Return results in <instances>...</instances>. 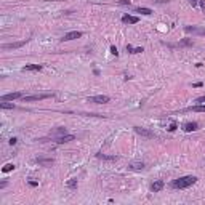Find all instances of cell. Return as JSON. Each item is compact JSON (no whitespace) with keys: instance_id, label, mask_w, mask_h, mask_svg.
I'll return each instance as SVG.
<instances>
[{"instance_id":"9c48e42d","label":"cell","mask_w":205,"mask_h":205,"mask_svg":"<svg viewBox=\"0 0 205 205\" xmlns=\"http://www.w3.org/2000/svg\"><path fill=\"white\" fill-rule=\"evenodd\" d=\"M122 21L125 22V24H136L139 19H138V16H132V15H123L122 16Z\"/></svg>"},{"instance_id":"7402d4cb","label":"cell","mask_w":205,"mask_h":205,"mask_svg":"<svg viewBox=\"0 0 205 205\" xmlns=\"http://www.w3.org/2000/svg\"><path fill=\"white\" fill-rule=\"evenodd\" d=\"M0 107L2 109H15V104H10V102H0Z\"/></svg>"},{"instance_id":"4dcf8cb0","label":"cell","mask_w":205,"mask_h":205,"mask_svg":"<svg viewBox=\"0 0 205 205\" xmlns=\"http://www.w3.org/2000/svg\"><path fill=\"white\" fill-rule=\"evenodd\" d=\"M29 184H31V186H37L38 183H37V181H29Z\"/></svg>"},{"instance_id":"3957f363","label":"cell","mask_w":205,"mask_h":205,"mask_svg":"<svg viewBox=\"0 0 205 205\" xmlns=\"http://www.w3.org/2000/svg\"><path fill=\"white\" fill-rule=\"evenodd\" d=\"M88 102H96V104H104V102H109V96L106 95H96V96H90Z\"/></svg>"},{"instance_id":"4316f807","label":"cell","mask_w":205,"mask_h":205,"mask_svg":"<svg viewBox=\"0 0 205 205\" xmlns=\"http://www.w3.org/2000/svg\"><path fill=\"white\" fill-rule=\"evenodd\" d=\"M176 130V123H172L170 127H168V132H175Z\"/></svg>"},{"instance_id":"8fae6325","label":"cell","mask_w":205,"mask_h":205,"mask_svg":"<svg viewBox=\"0 0 205 205\" xmlns=\"http://www.w3.org/2000/svg\"><path fill=\"white\" fill-rule=\"evenodd\" d=\"M199 128V125L196 123V122H186L184 125H183V130L184 132H196Z\"/></svg>"},{"instance_id":"d4e9b609","label":"cell","mask_w":205,"mask_h":205,"mask_svg":"<svg viewBox=\"0 0 205 205\" xmlns=\"http://www.w3.org/2000/svg\"><path fill=\"white\" fill-rule=\"evenodd\" d=\"M111 53H112V55H115V56L119 55V51H117V47H115V45H112V47H111Z\"/></svg>"},{"instance_id":"ba28073f","label":"cell","mask_w":205,"mask_h":205,"mask_svg":"<svg viewBox=\"0 0 205 205\" xmlns=\"http://www.w3.org/2000/svg\"><path fill=\"white\" fill-rule=\"evenodd\" d=\"M74 139H75L74 135H62V136H58L55 141L59 143V144H62V143H69V141H74Z\"/></svg>"},{"instance_id":"30bf717a","label":"cell","mask_w":205,"mask_h":205,"mask_svg":"<svg viewBox=\"0 0 205 205\" xmlns=\"http://www.w3.org/2000/svg\"><path fill=\"white\" fill-rule=\"evenodd\" d=\"M163 186H165V183L162 181V179H157V181H154V183H152L151 189H152V192H159V191L163 189Z\"/></svg>"},{"instance_id":"ac0fdd59","label":"cell","mask_w":205,"mask_h":205,"mask_svg":"<svg viewBox=\"0 0 205 205\" xmlns=\"http://www.w3.org/2000/svg\"><path fill=\"white\" fill-rule=\"evenodd\" d=\"M179 45L181 47H192L194 45V40H192V38H183V40L179 42Z\"/></svg>"},{"instance_id":"52a82bcc","label":"cell","mask_w":205,"mask_h":205,"mask_svg":"<svg viewBox=\"0 0 205 205\" xmlns=\"http://www.w3.org/2000/svg\"><path fill=\"white\" fill-rule=\"evenodd\" d=\"M79 37H82L80 31H72V32H67L66 35H64L62 40H74V38H79Z\"/></svg>"},{"instance_id":"7c38bea8","label":"cell","mask_w":205,"mask_h":205,"mask_svg":"<svg viewBox=\"0 0 205 205\" xmlns=\"http://www.w3.org/2000/svg\"><path fill=\"white\" fill-rule=\"evenodd\" d=\"M184 31L187 32V34H191V32H194V34H205V29H197V27H194V26H186L184 27Z\"/></svg>"},{"instance_id":"4fadbf2b","label":"cell","mask_w":205,"mask_h":205,"mask_svg":"<svg viewBox=\"0 0 205 205\" xmlns=\"http://www.w3.org/2000/svg\"><path fill=\"white\" fill-rule=\"evenodd\" d=\"M35 162H37V163H40V165H43V167H50L51 163H53V159H43V157H38V159H35Z\"/></svg>"},{"instance_id":"603a6c76","label":"cell","mask_w":205,"mask_h":205,"mask_svg":"<svg viewBox=\"0 0 205 205\" xmlns=\"http://www.w3.org/2000/svg\"><path fill=\"white\" fill-rule=\"evenodd\" d=\"M66 184H67L69 189H75V187H77V179H69Z\"/></svg>"},{"instance_id":"44dd1931","label":"cell","mask_w":205,"mask_h":205,"mask_svg":"<svg viewBox=\"0 0 205 205\" xmlns=\"http://www.w3.org/2000/svg\"><path fill=\"white\" fill-rule=\"evenodd\" d=\"M11 170H15V165H13V163H7L3 168H2L3 173H8V172H11Z\"/></svg>"},{"instance_id":"cb8c5ba5","label":"cell","mask_w":205,"mask_h":205,"mask_svg":"<svg viewBox=\"0 0 205 205\" xmlns=\"http://www.w3.org/2000/svg\"><path fill=\"white\" fill-rule=\"evenodd\" d=\"M98 157L99 159H106V160H115L117 159L115 156H104V154H98Z\"/></svg>"},{"instance_id":"83f0119b","label":"cell","mask_w":205,"mask_h":205,"mask_svg":"<svg viewBox=\"0 0 205 205\" xmlns=\"http://www.w3.org/2000/svg\"><path fill=\"white\" fill-rule=\"evenodd\" d=\"M120 5H130V0H120Z\"/></svg>"},{"instance_id":"d6986e66","label":"cell","mask_w":205,"mask_h":205,"mask_svg":"<svg viewBox=\"0 0 205 205\" xmlns=\"http://www.w3.org/2000/svg\"><path fill=\"white\" fill-rule=\"evenodd\" d=\"M189 111H194V112H205V104H197V106H192V107H189Z\"/></svg>"},{"instance_id":"484cf974","label":"cell","mask_w":205,"mask_h":205,"mask_svg":"<svg viewBox=\"0 0 205 205\" xmlns=\"http://www.w3.org/2000/svg\"><path fill=\"white\" fill-rule=\"evenodd\" d=\"M196 102H200V104H205V96H199L196 99Z\"/></svg>"},{"instance_id":"9a60e30c","label":"cell","mask_w":205,"mask_h":205,"mask_svg":"<svg viewBox=\"0 0 205 205\" xmlns=\"http://www.w3.org/2000/svg\"><path fill=\"white\" fill-rule=\"evenodd\" d=\"M128 167H130L132 170H143L144 168V162H132Z\"/></svg>"},{"instance_id":"5b68a950","label":"cell","mask_w":205,"mask_h":205,"mask_svg":"<svg viewBox=\"0 0 205 205\" xmlns=\"http://www.w3.org/2000/svg\"><path fill=\"white\" fill-rule=\"evenodd\" d=\"M26 42H27V38H26V40H21V42H16V43H3L2 50H15V48H19V47L26 45Z\"/></svg>"},{"instance_id":"f546056e","label":"cell","mask_w":205,"mask_h":205,"mask_svg":"<svg viewBox=\"0 0 205 205\" xmlns=\"http://www.w3.org/2000/svg\"><path fill=\"white\" fill-rule=\"evenodd\" d=\"M16 143H18V139H16V138H11V139H10V144H11V146H13V144H16Z\"/></svg>"},{"instance_id":"5bb4252c","label":"cell","mask_w":205,"mask_h":205,"mask_svg":"<svg viewBox=\"0 0 205 205\" xmlns=\"http://www.w3.org/2000/svg\"><path fill=\"white\" fill-rule=\"evenodd\" d=\"M22 71H42V66L40 64H26Z\"/></svg>"},{"instance_id":"8992f818","label":"cell","mask_w":205,"mask_h":205,"mask_svg":"<svg viewBox=\"0 0 205 205\" xmlns=\"http://www.w3.org/2000/svg\"><path fill=\"white\" fill-rule=\"evenodd\" d=\"M24 95L21 92H15V93H8V95H3L2 96V101H13V99H18V98H22Z\"/></svg>"},{"instance_id":"1f68e13d","label":"cell","mask_w":205,"mask_h":205,"mask_svg":"<svg viewBox=\"0 0 205 205\" xmlns=\"http://www.w3.org/2000/svg\"><path fill=\"white\" fill-rule=\"evenodd\" d=\"M200 5H202V8L205 10V2H200Z\"/></svg>"},{"instance_id":"e0dca14e","label":"cell","mask_w":205,"mask_h":205,"mask_svg":"<svg viewBox=\"0 0 205 205\" xmlns=\"http://www.w3.org/2000/svg\"><path fill=\"white\" fill-rule=\"evenodd\" d=\"M136 13H141V15H152V10L151 8H144V7H139V8H136Z\"/></svg>"},{"instance_id":"f1b7e54d","label":"cell","mask_w":205,"mask_h":205,"mask_svg":"<svg viewBox=\"0 0 205 205\" xmlns=\"http://www.w3.org/2000/svg\"><path fill=\"white\" fill-rule=\"evenodd\" d=\"M189 3H191L192 7H196V5L199 3V0H189Z\"/></svg>"},{"instance_id":"2e32d148","label":"cell","mask_w":205,"mask_h":205,"mask_svg":"<svg viewBox=\"0 0 205 205\" xmlns=\"http://www.w3.org/2000/svg\"><path fill=\"white\" fill-rule=\"evenodd\" d=\"M127 50H128V53H141V51H144V48L143 47H138V48H133L130 43L127 45Z\"/></svg>"},{"instance_id":"ffe728a7","label":"cell","mask_w":205,"mask_h":205,"mask_svg":"<svg viewBox=\"0 0 205 205\" xmlns=\"http://www.w3.org/2000/svg\"><path fill=\"white\" fill-rule=\"evenodd\" d=\"M67 133V130H66V128H56V130H53V132H51V135H53V136H59V135H66Z\"/></svg>"},{"instance_id":"277c9868","label":"cell","mask_w":205,"mask_h":205,"mask_svg":"<svg viewBox=\"0 0 205 205\" xmlns=\"http://www.w3.org/2000/svg\"><path fill=\"white\" fill-rule=\"evenodd\" d=\"M135 132L141 136H144V138H156V133L147 130V128H143V127H135Z\"/></svg>"},{"instance_id":"7a4b0ae2","label":"cell","mask_w":205,"mask_h":205,"mask_svg":"<svg viewBox=\"0 0 205 205\" xmlns=\"http://www.w3.org/2000/svg\"><path fill=\"white\" fill-rule=\"evenodd\" d=\"M53 93H42V95H32V96H22L21 99L24 102H31V101H40V99H47V98H51Z\"/></svg>"},{"instance_id":"6da1fadb","label":"cell","mask_w":205,"mask_h":205,"mask_svg":"<svg viewBox=\"0 0 205 205\" xmlns=\"http://www.w3.org/2000/svg\"><path fill=\"white\" fill-rule=\"evenodd\" d=\"M197 183V178L196 176H183V178H178L172 181V187L173 189H186L192 184Z\"/></svg>"}]
</instances>
